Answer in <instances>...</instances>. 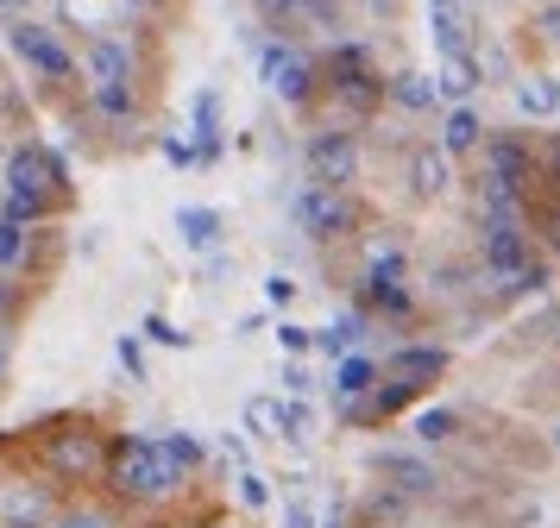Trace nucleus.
<instances>
[{
	"label": "nucleus",
	"instance_id": "obj_1",
	"mask_svg": "<svg viewBox=\"0 0 560 528\" xmlns=\"http://www.w3.org/2000/svg\"><path fill=\"white\" fill-rule=\"evenodd\" d=\"M107 484H114V497L132 503V509H164V503H177L189 491V478L164 459L152 434H114L107 441Z\"/></svg>",
	"mask_w": 560,
	"mask_h": 528
},
{
	"label": "nucleus",
	"instance_id": "obj_2",
	"mask_svg": "<svg viewBox=\"0 0 560 528\" xmlns=\"http://www.w3.org/2000/svg\"><path fill=\"white\" fill-rule=\"evenodd\" d=\"M322 95L334 101L340 120L365 126L372 114H384L390 89H384L378 63H372V50L359 45V38H334V50L322 57Z\"/></svg>",
	"mask_w": 560,
	"mask_h": 528
},
{
	"label": "nucleus",
	"instance_id": "obj_3",
	"mask_svg": "<svg viewBox=\"0 0 560 528\" xmlns=\"http://www.w3.org/2000/svg\"><path fill=\"white\" fill-rule=\"evenodd\" d=\"M0 196H20L45 221H57L70 208V164H63V151L45 145V139H20L7 151V164H0Z\"/></svg>",
	"mask_w": 560,
	"mask_h": 528
},
{
	"label": "nucleus",
	"instance_id": "obj_4",
	"mask_svg": "<svg viewBox=\"0 0 560 528\" xmlns=\"http://www.w3.org/2000/svg\"><path fill=\"white\" fill-rule=\"evenodd\" d=\"M529 265H535V239H529V226H523V201L491 196V189H485V208H479V271L491 277V283L516 290Z\"/></svg>",
	"mask_w": 560,
	"mask_h": 528
},
{
	"label": "nucleus",
	"instance_id": "obj_5",
	"mask_svg": "<svg viewBox=\"0 0 560 528\" xmlns=\"http://www.w3.org/2000/svg\"><path fill=\"white\" fill-rule=\"evenodd\" d=\"M7 50H13V57L32 70V82H45V89L82 82V57L63 45V32L45 25V20H7Z\"/></svg>",
	"mask_w": 560,
	"mask_h": 528
},
{
	"label": "nucleus",
	"instance_id": "obj_6",
	"mask_svg": "<svg viewBox=\"0 0 560 528\" xmlns=\"http://www.w3.org/2000/svg\"><path fill=\"white\" fill-rule=\"evenodd\" d=\"M479 151H485V189L529 208V196L541 189V157H535L529 132H485Z\"/></svg>",
	"mask_w": 560,
	"mask_h": 528
},
{
	"label": "nucleus",
	"instance_id": "obj_7",
	"mask_svg": "<svg viewBox=\"0 0 560 528\" xmlns=\"http://www.w3.org/2000/svg\"><path fill=\"white\" fill-rule=\"evenodd\" d=\"M63 434H38V459H45V472L63 478V484H89V478H102L107 472V447H102V434L89 422H57Z\"/></svg>",
	"mask_w": 560,
	"mask_h": 528
},
{
	"label": "nucleus",
	"instance_id": "obj_8",
	"mask_svg": "<svg viewBox=\"0 0 560 528\" xmlns=\"http://www.w3.org/2000/svg\"><path fill=\"white\" fill-rule=\"evenodd\" d=\"M258 75H265V89H278V95L290 101V107H303V114L322 101V63H308L290 38L258 45Z\"/></svg>",
	"mask_w": 560,
	"mask_h": 528
},
{
	"label": "nucleus",
	"instance_id": "obj_9",
	"mask_svg": "<svg viewBox=\"0 0 560 528\" xmlns=\"http://www.w3.org/2000/svg\"><path fill=\"white\" fill-rule=\"evenodd\" d=\"M296 226H303V239H315V246H328V239H353L359 226H365V208H359L347 189H322V183H308L303 196H296Z\"/></svg>",
	"mask_w": 560,
	"mask_h": 528
},
{
	"label": "nucleus",
	"instance_id": "obj_10",
	"mask_svg": "<svg viewBox=\"0 0 560 528\" xmlns=\"http://www.w3.org/2000/svg\"><path fill=\"white\" fill-rule=\"evenodd\" d=\"M303 164H308V183H322V189H353L359 183V132L353 126H322V132H308L303 145Z\"/></svg>",
	"mask_w": 560,
	"mask_h": 528
},
{
	"label": "nucleus",
	"instance_id": "obj_11",
	"mask_svg": "<svg viewBox=\"0 0 560 528\" xmlns=\"http://www.w3.org/2000/svg\"><path fill=\"white\" fill-rule=\"evenodd\" d=\"M378 372L390 377V384H409L416 397H429L434 384L447 377V347H441V340H404V347H390L378 359Z\"/></svg>",
	"mask_w": 560,
	"mask_h": 528
},
{
	"label": "nucleus",
	"instance_id": "obj_12",
	"mask_svg": "<svg viewBox=\"0 0 560 528\" xmlns=\"http://www.w3.org/2000/svg\"><path fill=\"white\" fill-rule=\"evenodd\" d=\"M82 82H139V50L114 32H82Z\"/></svg>",
	"mask_w": 560,
	"mask_h": 528
},
{
	"label": "nucleus",
	"instance_id": "obj_13",
	"mask_svg": "<svg viewBox=\"0 0 560 528\" xmlns=\"http://www.w3.org/2000/svg\"><path fill=\"white\" fill-rule=\"evenodd\" d=\"M359 315L390 321V327H416L422 302H416V290H409V283H390V277H359Z\"/></svg>",
	"mask_w": 560,
	"mask_h": 528
},
{
	"label": "nucleus",
	"instance_id": "obj_14",
	"mask_svg": "<svg viewBox=\"0 0 560 528\" xmlns=\"http://www.w3.org/2000/svg\"><path fill=\"white\" fill-rule=\"evenodd\" d=\"M372 472L390 484V491H404V497H441V472H434V459H422V453H378L372 459Z\"/></svg>",
	"mask_w": 560,
	"mask_h": 528
},
{
	"label": "nucleus",
	"instance_id": "obj_15",
	"mask_svg": "<svg viewBox=\"0 0 560 528\" xmlns=\"http://www.w3.org/2000/svg\"><path fill=\"white\" fill-rule=\"evenodd\" d=\"M409 189H416L422 201H434V196H447V189H454V157L434 145V139L409 145Z\"/></svg>",
	"mask_w": 560,
	"mask_h": 528
},
{
	"label": "nucleus",
	"instance_id": "obj_16",
	"mask_svg": "<svg viewBox=\"0 0 560 528\" xmlns=\"http://www.w3.org/2000/svg\"><path fill=\"white\" fill-rule=\"evenodd\" d=\"M434 145L447 151V157H472V151L485 145V120H479V107H472V101L447 107V114H441V139H434Z\"/></svg>",
	"mask_w": 560,
	"mask_h": 528
},
{
	"label": "nucleus",
	"instance_id": "obj_17",
	"mask_svg": "<svg viewBox=\"0 0 560 528\" xmlns=\"http://www.w3.org/2000/svg\"><path fill=\"white\" fill-rule=\"evenodd\" d=\"M89 120L132 126L139 120V89L132 82H89Z\"/></svg>",
	"mask_w": 560,
	"mask_h": 528
},
{
	"label": "nucleus",
	"instance_id": "obj_18",
	"mask_svg": "<svg viewBox=\"0 0 560 528\" xmlns=\"http://www.w3.org/2000/svg\"><path fill=\"white\" fill-rule=\"evenodd\" d=\"M429 25H434V50L441 57H472V45H466L472 20H466L459 0H429Z\"/></svg>",
	"mask_w": 560,
	"mask_h": 528
},
{
	"label": "nucleus",
	"instance_id": "obj_19",
	"mask_svg": "<svg viewBox=\"0 0 560 528\" xmlns=\"http://www.w3.org/2000/svg\"><path fill=\"white\" fill-rule=\"evenodd\" d=\"M177 233L189 251H214L221 246V233H228V214L221 208H202V201H189V208H177Z\"/></svg>",
	"mask_w": 560,
	"mask_h": 528
},
{
	"label": "nucleus",
	"instance_id": "obj_20",
	"mask_svg": "<svg viewBox=\"0 0 560 528\" xmlns=\"http://www.w3.org/2000/svg\"><path fill=\"white\" fill-rule=\"evenodd\" d=\"M372 333V315H359V308H347L340 321H328V327H315V352H328L334 365L347 359V352H359V340Z\"/></svg>",
	"mask_w": 560,
	"mask_h": 528
},
{
	"label": "nucleus",
	"instance_id": "obj_21",
	"mask_svg": "<svg viewBox=\"0 0 560 528\" xmlns=\"http://www.w3.org/2000/svg\"><path fill=\"white\" fill-rule=\"evenodd\" d=\"M189 132L202 145V164H214L221 157V95L214 89H196V101H189Z\"/></svg>",
	"mask_w": 560,
	"mask_h": 528
},
{
	"label": "nucleus",
	"instance_id": "obj_22",
	"mask_svg": "<svg viewBox=\"0 0 560 528\" xmlns=\"http://www.w3.org/2000/svg\"><path fill=\"white\" fill-rule=\"evenodd\" d=\"M378 359H372V352H347V359H340V365H334V397L340 402H353V397H372V390H378Z\"/></svg>",
	"mask_w": 560,
	"mask_h": 528
},
{
	"label": "nucleus",
	"instance_id": "obj_23",
	"mask_svg": "<svg viewBox=\"0 0 560 528\" xmlns=\"http://www.w3.org/2000/svg\"><path fill=\"white\" fill-rule=\"evenodd\" d=\"M265 415H271V434H278V441H308V434H315V409H308V397L265 402Z\"/></svg>",
	"mask_w": 560,
	"mask_h": 528
},
{
	"label": "nucleus",
	"instance_id": "obj_24",
	"mask_svg": "<svg viewBox=\"0 0 560 528\" xmlns=\"http://www.w3.org/2000/svg\"><path fill=\"white\" fill-rule=\"evenodd\" d=\"M409 434H416L422 447H447V441H459V434H466V415H459V409H447V402H441V409H416Z\"/></svg>",
	"mask_w": 560,
	"mask_h": 528
},
{
	"label": "nucleus",
	"instance_id": "obj_25",
	"mask_svg": "<svg viewBox=\"0 0 560 528\" xmlns=\"http://www.w3.org/2000/svg\"><path fill=\"white\" fill-rule=\"evenodd\" d=\"M485 75H479V57H441V75H434V95H447L459 107V101L479 89Z\"/></svg>",
	"mask_w": 560,
	"mask_h": 528
},
{
	"label": "nucleus",
	"instance_id": "obj_26",
	"mask_svg": "<svg viewBox=\"0 0 560 528\" xmlns=\"http://www.w3.org/2000/svg\"><path fill=\"white\" fill-rule=\"evenodd\" d=\"M384 89H390V101L397 107H409V114H429L434 101V75H416V70H397V75H384Z\"/></svg>",
	"mask_w": 560,
	"mask_h": 528
},
{
	"label": "nucleus",
	"instance_id": "obj_27",
	"mask_svg": "<svg viewBox=\"0 0 560 528\" xmlns=\"http://www.w3.org/2000/svg\"><path fill=\"white\" fill-rule=\"evenodd\" d=\"M158 447H164V459H171L183 478H196V472H202V459H208L202 434H189V427H177V434H158Z\"/></svg>",
	"mask_w": 560,
	"mask_h": 528
},
{
	"label": "nucleus",
	"instance_id": "obj_28",
	"mask_svg": "<svg viewBox=\"0 0 560 528\" xmlns=\"http://www.w3.org/2000/svg\"><path fill=\"white\" fill-rule=\"evenodd\" d=\"M26 265H32V226L0 221V271H7V277H20Z\"/></svg>",
	"mask_w": 560,
	"mask_h": 528
},
{
	"label": "nucleus",
	"instance_id": "obj_29",
	"mask_svg": "<svg viewBox=\"0 0 560 528\" xmlns=\"http://www.w3.org/2000/svg\"><path fill=\"white\" fill-rule=\"evenodd\" d=\"M51 528H127L107 503H70V509H57V523Z\"/></svg>",
	"mask_w": 560,
	"mask_h": 528
},
{
	"label": "nucleus",
	"instance_id": "obj_30",
	"mask_svg": "<svg viewBox=\"0 0 560 528\" xmlns=\"http://www.w3.org/2000/svg\"><path fill=\"white\" fill-rule=\"evenodd\" d=\"M365 277H390V283H409V251L397 246V239L372 246V265H365Z\"/></svg>",
	"mask_w": 560,
	"mask_h": 528
},
{
	"label": "nucleus",
	"instance_id": "obj_31",
	"mask_svg": "<svg viewBox=\"0 0 560 528\" xmlns=\"http://www.w3.org/2000/svg\"><path fill=\"white\" fill-rule=\"evenodd\" d=\"M303 25L340 38V32H347V0H303Z\"/></svg>",
	"mask_w": 560,
	"mask_h": 528
},
{
	"label": "nucleus",
	"instance_id": "obj_32",
	"mask_svg": "<svg viewBox=\"0 0 560 528\" xmlns=\"http://www.w3.org/2000/svg\"><path fill=\"white\" fill-rule=\"evenodd\" d=\"M139 340H152V347H171V352L189 347V333H183L177 321H164V315H145V321H139Z\"/></svg>",
	"mask_w": 560,
	"mask_h": 528
},
{
	"label": "nucleus",
	"instance_id": "obj_33",
	"mask_svg": "<svg viewBox=\"0 0 560 528\" xmlns=\"http://www.w3.org/2000/svg\"><path fill=\"white\" fill-rule=\"evenodd\" d=\"M258 20L271 25V32H283V25H303V0H253Z\"/></svg>",
	"mask_w": 560,
	"mask_h": 528
},
{
	"label": "nucleus",
	"instance_id": "obj_34",
	"mask_svg": "<svg viewBox=\"0 0 560 528\" xmlns=\"http://www.w3.org/2000/svg\"><path fill=\"white\" fill-rule=\"evenodd\" d=\"M114 359H120V372H132V384H145V340L139 333H120L114 340Z\"/></svg>",
	"mask_w": 560,
	"mask_h": 528
},
{
	"label": "nucleus",
	"instance_id": "obj_35",
	"mask_svg": "<svg viewBox=\"0 0 560 528\" xmlns=\"http://www.w3.org/2000/svg\"><path fill=\"white\" fill-rule=\"evenodd\" d=\"M516 107H523V114H555V75H548V82H523V89H516Z\"/></svg>",
	"mask_w": 560,
	"mask_h": 528
},
{
	"label": "nucleus",
	"instance_id": "obj_36",
	"mask_svg": "<svg viewBox=\"0 0 560 528\" xmlns=\"http://www.w3.org/2000/svg\"><path fill=\"white\" fill-rule=\"evenodd\" d=\"M240 503H246V509H271V478L246 466V472H240Z\"/></svg>",
	"mask_w": 560,
	"mask_h": 528
},
{
	"label": "nucleus",
	"instance_id": "obj_37",
	"mask_svg": "<svg viewBox=\"0 0 560 528\" xmlns=\"http://www.w3.org/2000/svg\"><path fill=\"white\" fill-rule=\"evenodd\" d=\"M278 347L290 352V359H303V352H315V327H296V321H283V327H278Z\"/></svg>",
	"mask_w": 560,
	"mask_h": 528
},
{
	"label": "nucleus",
	"instance_id": "obj_38",
	"mask_svg": "<svg viewBox=\"0 0 560 528\" xmlns=\"http://www.w3.org/2000/svg\"><path fill=\"white\" fill-rule=\"evenodd\" d=\"M164 157H171V164H177V171H196V164H202V145H196V139H164Z\"/></svg>",
	"mask_w": 560,
	"mask_h": 528
},
{
	"label": "nucleus",
	"instance_id": "obj_39",
	"mask_svg": "<svg viewBox=\"0 0 560 528\" xmlns=\"http://www.w3.org/2000/svg\"><path fill=\"white\" fill-rule=\"evenodd\" d=\"M20 302H26V277H7V271H0V327L13 321V308H20Z\"/></svg>",
	"mask_w": 560,
	"mask_h": 528
},
{
	"label": "nucleus",
	"instance_id": "obj_40",
	"mask_svg": "<svg viewBox=\"0 0 560 528\" xmlns=\"http://www.w3.org/2000/svg\"><path fill=\"white\" fill-rule=\"evenodd\" d=\"M265 302H271V308H290V302H296V283H290L283 271H271L265 277Z\"/></svg>",
	"mask_w": 560,
	"mask_h": 528
},
{
	"label": "nucleus",
	"instance_id": "obj_41",
	"mask_svg": "<svg viewBox=\"0 0 560 528\" xmlns=\"http://www.w3.org/2000/svg\"><path fill=\"white\" fill-rule=\"evenodd\" d=\"M221 453H228V459H233V466H240V472L253 466V447H246V434H233V427H228V434H221Z\"/></svg>",
	"mask_w": 560,
	"mask_h": 528
},
{
	"label": "nucleus",
	"instance_id": "obj_42",
	"mask_svg": "<svg viewBox=\"0 0 560 528\" xmlns=\"http://www.w3.org/2000/svg\"><path fill=\"white\" fill-rule=\"evenodd\" d=\"M535 32H541V38H555V45H560V0H548V7H535Z\"/></svg>",
	"mask_w": 560,
	"mask_h": 528
},
{
	"label": "nucleus",
	"instance_id": "obj_43",
	"mask_svg": "<svg viewBox=\"0 0 560 528\" xmlns=\"http://www.w3.org/2000/svg\"><path fill=\"white\" fill-rule=\"evenodd\" d=\"M283 528H315V509H308L303 497H290L283 503Z\"/></svg>",
	"mask_w": 560,
	"mask_h": 528
},
{
	"label": "nucleus",
	"instance_id": "obj_44",
	"mask_svg": "<svg viewBox=\"0 0 560 528\" xmlns=\"http://www.w3.org/2000/svg\"><path fill=\"white\" fill-rule=\"evenodd\" d=\"M315 384H308V372L303 365H283V397H308Z\"/></svg>",
	"mask_w": 560,
	"mask_h": 528
},
{
	"label": "nucleus",
	"instance_id": "obj_45",
	"mask_svg": "<svg viewBox=\"0 0 560 528\" xmlns=\"http://www.w3.org/2000/svg\"><path fill=\"white\" fill-rule=\"evenodd\" d=\"M38 0H0V20H32Z\"/></svg>",
	"mask_w": 560,
	"mask_h": 528
},
{
	"label": "nucleus",
	"instance_id": "obj_46",
	"mask_svg": "<svg viewBox=\"0 0 560 528\" xmlns=\"http://www.w3.org/2000/svg\"><path fill=\"white\" fill-rule=\"evenodd\" d=\"M7 372H13V340H7V327H0V384H7Z\"/></svg>",
	"mask_w": 560,
	"mask_h": 528
},
{
	"label": "nucleus",
	"instance_id": "obj_47",
	"mask_svg": "<svg viewBox=\"0 0 560 528\" xmlns=\"http://www.w3.org/2000/svg\"><path fill=\"white\" fill-rule=\"evenodd\" d=\"M132 13H164V7H171V0H127Z\"/></svg>",
	"mask_w": 560,
	"mask_h": 528
},
{
	"label": "nucleus",
	"instance_id": "obj_48",
	"mask_svg": "<svg viewBox=\"0 0 560 528\" xmlns=\"http://www.w3.org/2000/svg\"><path fill=\"white\" fill-rule=\"evenodd\" d=\"M322 528H347V503H334V509H328V523H322Z\"/></svg>",
	"mask_w": 560,
	"mask_h": 528
},
{
	"label": "nucleus",
	"instance_id": "obj_49",
	"mask_svg": "<svg viewBox=\"0 0 560 528\" xmlns=\"http://www.w3.org/2000/svg\"><path fill=\"white\" fill-rule=\"evenodd\" d=\"M365 7H372V13H384V20H390V13H397V0H365Z\"/></svg>",
	"mask_w": 560,
	"mask_h": 528
},
{
	"label": "nucleus",
	"instance_id": "obj_50",
	"mask_svg": "<svg viewBox=\"0 0 560 528\" xmlns=\"http://www.w3.org/2000/svg\"><path fill=\"white\" fill-rule=\"evenodd\" d=\"M555 114H560V75H555Z\"/></svg>",
	"mask_w": 560,
	"mask_h": 528
},
{
	"label": "nucleus",
	"instance_id": "obj_51",
	"mask_svg": "<svg viewBox=\"0 0 560 528\" xmlns=\"http://www.w3.org/2000/svg\"><path fill=\"white\" fill-rule=\"evenodd\" d=\"M152 528H189V523H152Z\"/></svg>",
	"mask_w": 560,
	"mask_h": 528
},
{
	"label": "nucleus",
	"instance_id": "obj_52",
	"mask_svg": "<svg viewBox=\"0 0 560 528\" xmlns=\"http://www.w3.org/2000/svg\"><path fill=\"white\" fill-rule=\"evenodd\" d=\"M555 447H560V427H555Z\"/></svg>",
	"mask_w": 560,
	"mask_h": 528
},
{
	"label": "nucleus",
	"instance_id": "obj_53",
	"mask_svg": "<svg viewBox=\"0 0 560 528\" xmlns=\"http://www.w3.org/2000/svg\"><path fill=\"white\" fill-rule=\"evenodd\" d=\"M365 528H384V523H365Z\"/></svg>",
	"mask_w": 560,
	"mask_h": 528
},
{
	"label": "nucleus",
	"instance_id": "obj_54",
	"mask_svg": "<svg viewBox=\"0 0 560 528\" xmlns=\"http://www.w3.org/2000/svg\"><path fill=\"white\" fill-rule=\"evenodd\" d=\"M555 333H560V327H555Z\"/></svg>",
	"mask_w": 560,
	"mask_h": 528
}]
</instances>
